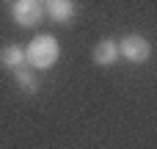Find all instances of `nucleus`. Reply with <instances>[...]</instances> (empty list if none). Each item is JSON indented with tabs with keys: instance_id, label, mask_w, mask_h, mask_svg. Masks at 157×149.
Instances as JSON below:
<instances>
[{
	"instance_id": "obj_6",
	"label": "nucleus",
	"mask_w": 157,
	"mask_h": 149,
	"mask_svg": "<svg viewBox=\"0 0 157 149\" xmlns=\"http://www.w3.org/2000/svg\"><path fill=\"white\" fill-rule=\"evenodd\" d=\"M0 64H3V69H11V72L28 66V61H25V47H19V44H6V47L0 50Z\"/></svg>"
},
{
	"instance_id": "obj_5",
	"label": "nucleus",
	"mask_w": 157,
	"mask_h": 149,
	"mask_svg": "<svg viewBox=\"0 0 157 149\" xmlns=\"http://www.w3.org/2000/svg\"><path fill=\"white\" fill-rule=\"evenodd\" d=\"M119 44L113 41V39H102L97 47H94V53H91V58H94V64L97 66H113L116 61H119Z\"/></svg>"
},
{
	"instance_id": "obj_8",
	"label": "nucleus",
	"mask_w": 157,
	"mask_h": 149,
	"mask_svg": "<svg viewBox=\"0 0 157 149\" xmlns=\"http://www.w3.org/2000/svg\"><path fill=\"white\" fill-rule=\"evenodd\" d=\"M3 3H14V0H3Z\"/></svg>"
},
{
	"instance_id": "obj_4",
	"label": "nucleus",
	"mask_w": 157,
	"mask_h": 149,
	"mask_svg": "<svg viewBox=\"0 0 157 149\" xmlns=\"http://www.w3.org/2000/svg\"><path fill=\"white\" fill-rule=\"evenodd\" d=\"M44 14H47L52 22L66 25V22H72V19H75V0H47Z\"/></svg>"
},
{
	"instance_id": "obj_1",
	"label": "nucleus",
	"mask_w": 157,
	"mask_h": 149,
	"mask_svg": "<svg viewBox=\"0 0 157 149\" xmlns=\"http://www.w3.org/2000/svg\"><path fill=\"white\" fill-rule=\"evenodd\" d=\"M61 58V44L52 33H39L25 47V61L30 69H52Z\"/></svg>"
},
{
	"instance_id": "obj_2",
	"label": "nucleus",
	"mask_w": 157,
	"mask_h": 149,
	"mask_svg": "<svg viewBox=\"0 0 157 149\" xmlns=\"http://www.w3.org/2000/svg\"><path fill=\"white\" fill-rule=\"evenodd\" d=\"M11 17L19 28H36L44 22V3L41 0H14L11 3Z\"/></svg>"
},
{
	"instance_id": "obj_7",
	"label": "nucleus",
	"mask_w": 157,
	"mask_h": 149,
	"mask_svg": "<svg viewBox=\"0 0 157 149\" xmlns=\"http://www.w3.org/2000/svg\"><path fill=\"white\" fill-rule=\"evenodd\" d=\"M14 83H17L19 91H25V94H36V91H39V80H36L33 69H28V66H22V69L14 72Z\"/></svg>"
},
{
	"instance_id": "obj_3",
	"label": "nucleus",
	"mask_w": 157,
	"mask_h": 149,
	"mask_svg": "<svg viewBox=\"0 0 157 149\" xmlns=\"http://www.w3.org/2000/svg\"><path fill=\"white\" fill-rule=\"evenodd\" d=\"M119 53H121L127 61H132V64H146L149 55H152V44H149V39H144L141 33H127V36L119 41Z\"/></svg>"
}]
</instances>
